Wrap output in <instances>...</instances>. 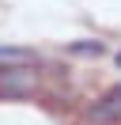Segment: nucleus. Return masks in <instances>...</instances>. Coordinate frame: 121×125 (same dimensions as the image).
Segmentation results:
<instances>
[{
  "instance_id": "5",
  "label": "nucleus",
  "mask_w": 121,
  "mask_h": 125,
  "mask_svg": "<svg viewBox=\"0 0 121 125\" xmlns=\"http://www.w3.org/2000/svg\"><path fill=\"white\" fill-rule=\"evenodd\" d=\"M117 68H121V53H117Z\"/></svg>"
},
{
  "instance_id": "1",
  "label": "nucleus",
  "mask_w": 121,
  "mask_h": 125,
  "mask_svg": "<svg viewBox=\"0 0 121 125\" xmlns=\"http://www.w3.org/2000/svg\"><path fill=\"white\" fill-rule=\"evenodd\" d=\"M38 76L30 72V64L11 61V64H0V99H27L34 95Z\"/></svg>"
},
{
  "instance_id": "4",
  "label": "nucleus",
  "mask_w": 121,
  "mask_h": 125,
  "mask_svg": "<svg viewBox=\"0 0 121 125\" xmlns=\"http://www.w3.org/2000/svg\"><path fill=\"white\" fill-rule=\"evenodd\" d=\"M76 53H102V42H76Z\"/></svg>"
},
{
  "instance_id": "3",
  "label": "nucleus",
  "mask_w": 121,
  "mask_h": 125,
  "mask_svg": "<svg viewBox=\"0 0 121 125\" xmlns=\"http://www.w3.org/2000/svg\"><path fill=\"white\" fill-rule=\"evenodd\" d=\"M0 61H27V49H15V46H0Z\"/></svg>"
},
{
  "instance_id": "2",
  "label": "nucleus",
  "mask_w": 121,
  "mask_h": 125,
  "mask_svg": "<svg viewBox=\"0 0 121 125\" xmlns=\"http://www.w3.org/2000/svg\"><path fill=\"white\" fill-rule=\"evenodd\" d=\"M87 117L95 125H121V83H113L110 91H102L95 102H91Z\"/></svg>"
}]
</instances>
